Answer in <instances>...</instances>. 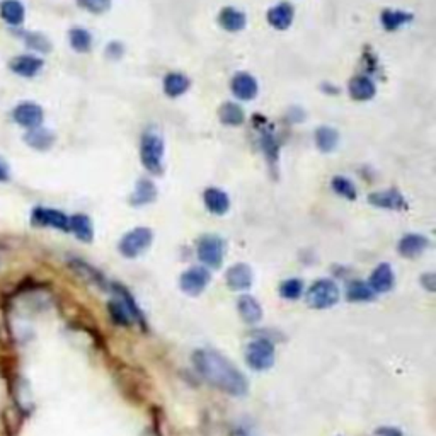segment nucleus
I'll return each instance as SVG.
<instances>
[{
  "mask_svg": "<svg viewBox=\"0 0 436 436\" xmlns=\"http://www.w3.org/2000/svg\"><path fill=\"white\" fill-rule=\"evenodd\" d=\"M11 177V170H9V165L6 164L4 161H0V182H6L9 181Z\"/></svg>",
  "mask_w": 436,
  "mask_h": 436,
  "instance_id": "43",
  "label": "nucleus"
},
{
  "mask_svg": "<svg viewBox=\"0 0 436 436\" xmlns=\"http://www.w3.org/2000/svg\"><path fill=\"white\" fill-rule=\"evenodd\" d=\"M331 188L336 194H339V196L346 198V200H350V201H355L356 198H358L356 186L344 176H336L334 179L331 181Z\"/></svg>",
  "mask_w": 436,
  "mask_h": 436,
  "instance_id": "35",
  "label": "nucleus"
},
{
  "mask_svg": "<svg viewBox=\"0 0 436 436\" xmlns=\"http://www.w3.org/2000/svg\"><path fill=\"white\" fill-rule=\"evenodd\" d=\"M108 311H109V315L111 319H113L114 324H118V326H123V327H128L130 324L133 322L132 315H130L128 308L125 307V304L121 302L120 299H113L111 302L108 304Z\"/></svg>",
  "mask_w": 436,
  "mask_h": 436,
  "instance_id": "34",
  "label": "nucleus"
},
{
  "mask_svg": "<svg viewBox=\"0 0 436 436\" xmlns=\"http://www.w3.org/2000/svg\"><path fill=\"white\" fill-rule=\"evenodd\" d=\"M55 140H57L55 133L51 132V130L41 128V126L27 130L25 135L26 145L31 147L33 150H38V152H46V150H50L51 147L55 145Z\"/></svg>",
  "mask_w": 436,
  "mask_h": 436,
  "instance_id": "19",
  "label": "nucleus"
},
{
  "mask_svg": "<svg viewBox=\"0 0 436 436\" xmlns=\"http://www.w3.org/2000/svg\"><path fill=\"white\" fill-rule=\"evenodd\" d=\"M370 288L375 293H387L394 288V271L392 266L387 263L379 264L372 273L370 281H368Z\"/></svg>",
  "mask_w": 436,
  "mask_h": 436,
  "instance_id": "18",
  "label": "nucleus"
},
{
  "mask_svg": "<svg viewBox=\"0 0 436 436\" xmlns=\"http://www.w3.org/2000/svg\"><path fill=\"white\" fill-rule=\"evenodd\" d=\"M191 87V81L186 77L184 74L179 72H170L165 75L164 79V93L169 97H179L182 94L188 93V89Z\"/></svg>",
  "mask_w": 436,
  "mask_h": 436,
  "instance_id": "25",
  "label": "nucleus"
},
{
  "mask_svg": "<svg viewBox=\"0 0 436 436\" xmlns=\"http://www.w3.org/2000/svg\"><path fill=\"white\" fill-rule=\"evenodd\" d=\"M237 311H239L244 322L247 324H257L263 319V307L252 295L240 297L239 302H237Z\"/></svg>",
  "mask_w": 436,
  "mask_h": 436,
  "instance_id": "22",
  "label": "nucleus"
},
{
  "mask_svg": "<svg viewBox=\"0 0 436 436\" xmlns=\"http://www.w3.org/2000/svg\"><path fill=\"white\" fill-rule=\"evenodd\" d=\"M113 292L116 293L118 299H120L121 302L125 304V307L128 308L130 315H132V319L135 320V322L140 324V326L145 329V327H147L145 317H144V314H142L140 307H138L137 302H135V299H133L132 293H130L128 290H126V288L123 287V285H118V283H114V285H113Z\"/></svg>",
  "mask_w": 436,
  "mask_h": 436,
  "instance_id": "27",
  "label": "nucleus"
},
{
  "mask_svg": "<svg viewBox=\"0 0 436 436\" xmlns=\"http://www.w3.org/2000/svg\"><path fill=\"white\" fill-rule=\"evenodd\" d=\"M193 365L210 386L229 395L247 394L249 386L239 368L229 362L224 355L212 350H196L193 353Z\"/></svg>",
  "mask_w": 436,
  "mask_h": 436,
  "instance_id": "1",
  "label": "nucleus"
},
{
  "mask_svg": "<svg viewBox=\"0 0 436 436\" xmlns=\"http://www.w3.org/2000/svg\"><path fill=\"white\" fill-rule=\"evenodd\" d=\"M203 201H205L206 210H208L210 213H213V215H218V217L225 215V213L229 212V208H231V198H229V194L218 188L205 189Z\"/></svg>",
  "mask_w": 436,
  "mask_h": 436,
  "instance_id": "15",
  "label": "nucleus"
},
{
  "mask_svg": "<svg viewBox=\"0 0 436 436\" xmlns=\"http://www.w3.org/2000/svg\"><path fill=\"white\" fill-rule=\"evenodd\" d=\"M411 13H406V11H399V9H383L382 14H380V22H382L383 29L386 31H397L402 26L409 25L412 21Z\"/></svg>",
  "mask_w": 436,
  "mask_h": 436,
  "instance_id": "24",
  "label": "nucleus"
},
{
  "mask_svg": "<svg viewBox=\"0 0 436 436\" xmlns=\"http://www.w3.org/2000/svg\"><path fill=\"white\" fill-rule=\"evenodd\" d=\"M339 302V288L338 285L329 278H320L307 292V304L317 311L334 307Z\"/></svg>",
  "mask_w": 436,
  "mask_h": 436,
  "instance_id": "3",
  "label": "nucleus"
},
{
  "mask_svg": "<svg viewBox=\"0 0 436 436\" xmlns=\"http://www.w3.org/2000/svg\"><path fill=\"white\" fill-rule=\"evenodd\" d=\"M225 280H227V287L233 292H244L247 288H251L252 280V269L249 264L244 263H237L233 266L229 268L227 275H225Z\"/></svg>",
  "mask_w": 436,
  "mask_h": 436,
  "instance_id": "12",
  "label": "nucleus"
},
{
  "mask_svg": "<svg viewBox=\"0 0 436 436\" xmlns=\"http://www.w3.org/2000/svg\"><path fill=\"white\" fill-rule=\"evenodd\" d=\"M152 240H154V233L150 229L137 227L123 236L118 249H120V252L123 256L128 257V259H133V257L144 254L147 249L152 245Z\"/></svg>",
  "mask_w": 436,
  "mask_h": 436,
  "instance_id": "5",
  "label": "nucleus"
},
{
  "mask_svg": "<svg viewBox=\"0 0 436 436\" xmlns=\"http://www.w3.org/2000/svg\"><path fill=\"white\" fill-rule=\"evenodd\" d=\"M31 222H33V225H38V227H51L62 232H70V217L53 208L38 206L31 213Z\"/></svg>",
  "mask_w": 436,
  "mask_h": 436,
  "instance_id": "8",
  "label": "nucleus"
},
{
  "mask_svg": "<svg viewBox=\"0 0 436 436\" xmlns=\"http://www.w3.org/2000/svg\"><path fill=\"white\" fill-rule=\"evenodd\" d=\"M0 18L9 26H21L26 19V9L19 0H2L0 2Z\"/></svg>",
  "mask_w": 436,
  "mask_h": 436,
  "instance_id": "21",
  "label": "nucleus"
},
{
  "mask_svg": "<svg viewBox=\"0 0 436 436\" xmlns=\"http://www.w3.org/2000/svg\"><path fill=\"white\" fill-rule=\"evenodd\" d=\"M43 67H45V62L39 57H34V55H19V57H14L9 63V69L15 75L25 79L36 77L43 70Z\"/></svg>",
  "mask_w": 436,
  "mask_h": 436,
  "instance_id": "13",
  "label": "nucleus"
},
{
  "mask_svg": "<svg viewBox=\"0 0 436 436\" xmlns=\"http://www.w3.org/2000/svg\"><path fill=\"white\" fill-rule=\"evenodd\" d=\"M231 89L233 93V96L240 101H252L259 93V86H257V81L252 77L251 74L247 72H239L233 75L232 82H231Z\"/></svg>",
  "mask_w": 436,
  "mask_h": 436,
  "instance_id": "11",
  "label": "nucleus"
},
{
  "mask_svg": "<svg viewBox=\"0 0 436 436\" xmlns=\"http://www.w3.org/2000/svg\"><path fill=\"white\" fill-rule=\"evenodd\" d=\"M421 283H423V287L428 288L430 292L436 290V278L433 273H426V275L421 276Z\"/></svg>",
  "mask_w": 436,
  "mask_h": 436,
  "instance_id": "41",
  "label": "nucleus"
},
{
  "mask_svg": "<svg viewBox=\"0 0 436 436\" xmlns=\"http://www.w3.org/2000/svg\"><path fill=\"white\" fill-rule=\"evenodd\" d=\"M69 264H70V268H72L74 271L77 273L79 276H81V278L89 281V283L97 285V287L104 285V276H102L101 273L97 271V269H94L93 266H90V264H87L86 261L77 259V257H72Z\"/></svg>",
  "mask_w": 436,
  "mask_h": 436,
  "instance_id": "30",
  "label": "nucleus"
},
{
  "mask_svg": "<svg viewBox=\"0 0 436 436\" xmlns=\"http://www.w3.org/2000/svg\"><path fill=\"white\" fill-rule=\"evenodd\" d=\"M198 259L208 268H220L225 257V240L218 236H203L198 243Z\"/></svg>",
  "mask_w": 436,
  "mask_h": 436,
  "instance_id": "6",
  "label": "nucleus"
},
{
  "mask_svg": "<svg viewBox=\"0 0 436 436\" xmlns=\"http://www.w3.org/2000/svg\"><path fill=\"white\" fill-rule=\"evenodd\" d=\"M375 433H376V436H402V431L397 430V428H394V426L379 428Z\"/></svg>",
  "mask_w": 436,
  "mask_h": 436,
  "instance_id": "40",
  "label": "nucleus"
},
{
  "mask_svg": "<svg viewBox=\"0 0 436 436\" xmlns=\"http://www.w3.org/2000/svg\"><path fill=\"white\" fill-rule=\"evenodd\" d=\"M77 4L90 14H104L111 9V0H77Z\"/></svg>",
  "mask_w": 436,
  "mask_h": 436,
  "instance_id": "38",
  "label": "nucleus"
},
{
  "mask_svg": "<svg viewBox=\"0 0 436 436\" xmlns=\"http://www.w3.org/2000/svg\"><path fill=\"white\" fill-rule=\"evenodd\" d=\"M25 41L27 48L34 50L36 53H50L53 48L50 39L41 33H25Z\"/></svg>",
  "mask_w": 436,
  "mask_h": 436,
  "instance_id": "37",
  "label": "nucleus"
},
{
  "mask_svg": "<svg viewBox=\"0 0 436 436\" xmlns=\"http://www.w3.org/2000/svg\"><path fill=\"white\" fill-rule=\"evenodd\" d=\"M348 90H350V96L355 99V101H370V99L375 97L376 94V86L375 82L372 81L368 75H356L350 81V86H348Z\"/></svg>",
  "mask_w": 436,
  "mask_h": 436,
  "instance_id": "17",
  "label": "nucleus"
},
{
  "mask_svg": "<svg viewBox=\"0 0 436 436\" xmlns=\"http://www.w3.org/2000/svg\"><path fill=\"white\" fill-rule=\"evenodd\" d=\"M261 149H263L264 156H266L269 164H276L278 162V154H280V142L276 140V137L269 128H264L261 132Z\"/></svg>",
  "mask_w": 436,
  "mask_h": 436,
  "instance_id": "33",
  "label": "nucleus"
},
{
  "mask_svg": "<svg viewBox=\"0 0 436 436\" xmlns=\"http://www.w3.org/2000/svg\"><path fill=\"white\" fill-rule=\"evenodd\" d=\"M266 18L269 25L275 27V29L285 31L292 26L293 18H295V9H293L292 4L281 2L268 11Z\"/></svg>",
  "mask_w": 436,
  "mask_h": 436,
  "instance_id": "16",
  "label": "nucleus"
},
{
  "mask_svg": "<svg viewBox=\"0 0 436 436\" xmlns=\"http://www.w3.org/2000/svg\"><path fill=\"white\" fill-rule=\"evenodd\" d=\"M140 158L144 168L154 176H161L164 172V140L157 133L147 132L144 133L140 142Z\"/></svg>",
  "mask_w": 436,
  "mask_h": 436,
  "instance_id": "2",
  "label": "nucleus"
},
{
  "mask_svg": "<svg viewBox=\"0 0 436 436\" xmlns=\"http://www.w3.org/2000/svg\"><path fill=\"white\" fill-rule=\"evenodd\" d=\"M123 53H125V46H123L120 41H111L109 45L106 46V55H108L109 58H113V60L121 58Z\"/></svg>",
  "mask_w": 436,
  "mask_h": 436,
  "instance_id": "39",
  "label": "nucleus"
},
{
  "mask_svg": "<svg viewBox=\"0 0 436 436\" xmlns=\"http://www.w3.org/2000/svg\"><path fill=\"white\" fill-rule=\"evenodd\" d=\"M13 120L18 123L19 126L27 130H33L41 126L43 120H45V113L43 108L36 102H21L13 109Z\"/></svg>",
  "mask_w": 436,
  "mask_h": 436,
  "instance_id": "9",
  "label": "nucleus"
},
{
  "mask_svg": "<svg viewBox=\"0 0 436 436\" xmlns=\"http://www.w3.org/2000/svg\"><path fill=\"white\" fill-rule=\"evenodd\" d=\"M157 198V186L150 179H140L135 186V191L130 196L132 206H145L154 203Z\"/></svg>",
  "mask_w": 436,
  "mask_h": 436,
  "instance_id": "23",
  "label": "nucleus"
},
{
  "mask_svg": "<svg viewBox=\"0 0 436 436\" xmlns=\"http://www.w3.org/2000/svg\"><path fill=\"white\" fill-rule=\"evenodd\" d=\"M70 232L77 237L82 243H93L94 239V227L93 222L87 215L77 213V215L70 217Z\"/></svg>",
  "mask_w": 436,
  "mask_h": 436,
  "instance_id": "26",
  "label": "nucleus"
},
{
  "mask_svg": "<svg viewBox=\"0 0 436 436\" xmlns=\"http://www.w3.org/2000/svg\"><path fill=\"white\" fill-rule=\"evenodd\" d=\"M218 22L229 33H239L247 25V18L243 11L236 9V7H224L218 14Z\"/></svg>",
  "mask_w": 436,
  "mask_h": 436,
  "instance_id": "20",
  "label": "nucleus"
},
{
  "mask_svg": "<svg viewBox=\"0 0 436 436\" xmlns=\"http://www.w3.org/2000/svg\"><path fill=\"white\" fill-rule=\"evenodd\" d=\"M375 295L376 293L372 290L370 285L362 280L350 283L346 292V297L350 302H372V300H375Z\"/></svg>",
  "mask_w": 436,
  "mask_h": 436,
  "instance_id": "31",
  "label": "nucleus"
},
{
  "mask_svg": "<svg viewBox=\"0 0 436 436\" xmlns=\"http://www.w3.org/2000/svg\"><path fill=\"white\" fill-rule=\"evenodd\" d=\"M339 144V133L331 126H319L315 130V145L320 152H332Z\"/></svg>",
  "mask_w": 436,
  "mask_h": 436,
  "instance_id": "28",
  "label": "nucleus"
},
{
  "mask_svg": "<svg viewBox=\"0 0 436 436\" xmlns=\"http://www.w3.org/2000/svg\"><path fill=\"white\" fill-rule=\"evenodd\" d=\"M368 203L375 208H383V210H407V201L406 198L400 194L397 189H386V191H375L368 196Z\"/></svg>",
  "mask_w": 436,
  "mask_h": 436,
  "instance_id": "10",
  "label": "nucleus"
},
{
  "mask_svg": "<svg viewBox=\"0 0 436 436\" xmlns=\"http://www.w3.org/2000/svg\"><path fill=\"white\" fill-rule=\"evenodd\" d=\"M304 293V281L290 278L280 285V295L285 300H299Z\"/></svg>",
  "mask_w": 436,
  "mask_h": 436,
  "instance_id": "36",
  "label": "nucleus"
},
{
  "mask_svg": "<svg viewBox=\"0 0 436 436\" xmlns=\"http://www.w3.org/2000/svg\"><path fill=\"white\" fill-rule=\"evenodd\" d=\"M212 281V273L206 268L194 266L189 268L188 271H184L179 278V287L181 290L189 297L200 295L201 292L208 287V283Z\"/></svg>",
  "mask_w": 436,
  "mask_h": 436,
  "instance_id": "7",
  "label": "nucleus"
},
{
  "mask_svg": "<svg viewBox=\"0 0 436 436\" xmlns=\"http://www.w3.org/2000/svg\"><path fill=\"white\" fill-rule=\"evenodd\" d=\"M218 118L225 126H240L245 120L243 108L236 102H224L218 109Z\"/></svg>",
  "mask_w": 436,
  "mask_h": 436,
  "instance_id": "29",
  "label": "nucleus"
},
{
  "mask_svg": "<svg viewBox=\"0 0 436 436\" xmlns=\"http://www.w3.org/2000/svg\"><path fill=\"white\" fill-rule=\"evenodd\" d=\"M245 362L256 372H264L275 363V346L269 339L251 341L245 348Z\"/></svg>",
  "mask_w": 436,
  "mask_h": 436,
  "instance_id": "4",
  "label": "nucleus"
},
{
  "mask_svg": "<svg viewBox=\"0 0 436 436\" xmlns=\"http://www.w3.org/2000/svg\"><path fill=\"white\" fill-rule=\"evenodd\" d=\"M430 245V240L428 237L419 236V233H407L404 236L402 239L399 240V254L407 257V259H412V257H418L419 254H423L424 251Z\"/></svg>",
  "mask_w": 436,
  "mask_h": 436,
  "instance_id": "14",
  "label": "nucleus"
},
{
  "mask_svg": "<svg viewBox=\"0 0 436 436\" xmlns=\"http://www.w3.org/2000/svg\"><path fill=\"white\" fill-rule=\"evenodd\" d=\"M320 90H322V93H326L327 96H338L339 94V87L331 84V82H322V86H320Z\"/></svg>",
  "mask_w": 436,
  "mask_h": 436,
  "instance_id": "42",
  "label": "nucleus"
},
{
  "mask_svg": "<svg viewBox=\"0 0 436 436\" xmlns=\"http://www.w3.org/2000/svg\"><path fill=\"white\" fill-rule=\"evenodd\" d=\"M70 46L77 51V53H89L93 48V34L84 27H74L69 33Z\"/></svg>",
  "mask_w": 436,
  "mask_h": 436,
  "instance_id": "32",
  "label": "nucleus"
}]
</instances>
